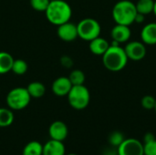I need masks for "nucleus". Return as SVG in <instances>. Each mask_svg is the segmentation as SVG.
Returning a JSON list of instances; mask_svg holds the SVG:
<instances>
[{"label": "nucleus", "instance_id": "20e7f679", "mask_svg": "<svg viewBox=\"0 0 156 155\" xmlns=\"http://www.w3.org/2000/svg\"><path fill=\"white\" fill-rule=\"evenodd\" d=\"M67 97L70 107L77 111L86 109L90 101V90L84 84L72 86Z\"/></svg>", "mask_w": 156, "mask_h": 155}, {"label": "nucleus", "instance_id": "7c9ffc66", "mask_svg": "<svg viewBox=\"0 0 156 155\" xmlns=\"http://www.w3.org/2000/svg\"><path fill=\"white\" fill-rule=\"evenodd\" d=\"M153 13L156 16V1H154V11H153Z\"/></svg>", "mask_w": 156, "mask_h": 155}, {"label": "nucleus", "instance_id": "2f4dec72", "mask_svg": "<svg viewBox=\"0 0 156 155\" xmlns=\"http://www.w3.org/2000/svg\"><path fill=\"white\" fill-rule=\"evenodd\" d=\"M65 155H78V154H76V153H69V154H65Z\"/></svg>", "mask_w": 156, "mask_h": 155}, {"label": "nucleus", "instance_id": "393cba45", "mask_svg": "<svg viewBox=\"0 0 156 155\" xmlns=\"http://www.w3.org/2000/svg\"><path fill=\"white\" fill-rule=\"evenodd\" d=\"M156 99L152 95H145L141 100V105L145 110H154L155 106Z\"/></svg>", "mask_w": 156, "mask_h": 155}, {"label": "nucleus", "instance_id": "f3484780", "mask_svg": "<svg viewBox=\"0 0 156 155\" xmlns=\"http://www.w3.org/2000/svg\"><path fill=\"white\" fill-rule=\"evenodd\" d=\"M13 62L14 58L8 52L0 51V75L11 71Z\"/></svg>", "mask_w": 156, "mask_h": 155}, {"label": "nucleus", "instance_id": "cd10ccee", "mask_svg": "<svg viewBox=\"0 0 156 155\" xmlns=\"http://www.w3.org/2000/svg\"><path fill=\"white\" fill-rule=\"evenodd\" d=\"M156 140V135H154L152 132H147L145 133L144 137V143H148V142H152Z\"/></svg>", "mask_w": 156, "mask_h": 155}, {"label": "nucleus", "instance_id": "ddd939ff", "mask_svg": "<svg viewBox=\"0 0 156 155\" xmlns=\"http://www.w3.org/2000/svg\"><path fill=\"white\" fill-rule=\"evenodd\" d=\"M66 148L63 142L50 139L43 145L42 155H65Z\"/></svg>", "mask_w": 156, "mask_h": 155}, {"label": "nucleus", "instance_id": "5701e85b", "mask_svg": "<svg viewBox=\"0 0 156 155\" xmlns=\"http://www.w3.org/2000/svg\"><path fill=\"white\" fill-rule=\"evenodd\" d=\"M125 140L124 135L121 132H112L109 136V143L112 147L118 148L120 144Z\"/></svg>", "mask_w": 156, "mask_h": 155}, {"label": "nucleus", "instance_id": "aec40b11", "mask_svg": "<svg viewBox=\"0 0 156 155\" xmlns=\"http://www.w3.org/2000/svg\"><path fill=\"white\" fill-rule=\"evenodd\" d=\"M135 6H136L138 13L146 16L148 14L153 13L154 1V0H138V2L135 4Z\"/></svg>", "mask_w": 156, "mask_h": 155}, {"label": "nucleus", "instance_id": "6ab92c4d", "mask_svg": "<svg viewBox=\"0 0 156 155\" xmlns=\"http://www.w3.org/2000/svg\"><path fill=\"white\" fill-rule=\"evenodd\" d=\"M14 113L9 108H0V128L10 126L14 122Z\"/></svg>", "mask_w": 156, "mask_h": 155}, {"label": "nucleus", "instance_id": "f03ea898", "mask_svg": "<svg viewBox=\"0 0 156 155\" xmlns=\"http://www.w3.org/2000/svg\"><path fill=\"white\" fill-rule=\"evenodd\" d=\"M128 57L124 48L121 46H112L110 44L107 51L102 55V63L104 67L113 72L123 69L128 63Z\"/></svg>", "mask_w": 156, "mask_h": 155}, {"label": "nucleus", "instance_id": "1a4fd4ad", "mask_svg": "<svg viewBox=\"0 0 156 155\" xmlns=\"http://www.w3.org/2000/svg\"><path fill=\"white\" fill-rule=\"evenodd\" d=\"M57 34H58V37L61 40L66 41V42H71L75 40L77 37H79L77 25L69 21L58 26Z\"/></svg>", "mask_w": 156, "mask_h": 155}, {"label": "nucleus", "instance_id": "b1692460", "mask_svg": "<svg viewBox=\"0 0 156 155\" xmlns=\"http://www.w3.org/2000/svg\"><path fill=\"white\" fill-rule=\"evenodd\" d=\"M49 3L50 0H30L31 7L38 12H45Z\"/></svg>", "mask_w": 156, "mask_h": 155}, {"label": "nucleus", "instance_id": "39448f33", "mask_svg": "<svg viewBox=\"0 0 156 155\" xmlns=\"http://www.w3.org/2000/svg\"><path fill=\"white\" fill-rule=\"evenodd\" d=\"M6 104L12 111H21L28 106L31 100L27 88L16 87L12 89L6 95Z\"/></svg>", "mask_w": 156, "mask_h": 155}, {"label": "nucleus", "instance_id": "a878e982", "mask_svg": "<svg viewBox=\"0 0 156 155\" xmlns=\"http://www.w3.org/2000/svg\"><path fill=\"white\" fill-rule=\"evenodd\" d=\"M144 155H156V140L144 143Z\"/></svg>", "mask_w": 156, "mask_h": 155}, {"label": "nucleus", "instance_id": "473e14b6", "mask_svg": "<svg viewBox=\"0 0 156 155\" xmlns=\"http://www.w3.org/2000/svg\"><path fill=\"white\" fill-rule=\"evenodd\" d=\"M154 111H155V112H156V102H155V106H154Z\"/></svg>", "mask_w": 156, "mask_h": 155}, {"label": "nucleus", "instance_id": "a211bd4d", "mask_svg": "<svg viewBox=\"0 0 156 155\" xmlns=\"http://www.w3.org/2000/svg\"><path fill=\"white\" fill-rule=\"evenodd\" d=\"M43 154V145L37 141H31L27 143L23 151L22 155H42Z\"/></svg>", "mask_w": 156, "mask_h": 155}, {"label": "nucleus", "instance_id": "c756f323", "mask_svg": "<svg viewBox=\"0 0 156 155\" xmlns=\"http://www.w3.org/2000/svg\"><path fill=\"white\" fill-rule=\"evenodd\" d=\"M114 147H112L110 149L105 150L104 152V155H118V152H117V148L114 150Z\"/></svg>", "mask_w": 156, "mask_h": 155}, {"label": "nucleus", "instance_id": "72a5a7b5", "mask_svg": "<svg viewBox=\"0 0 156 155\" xmlns=\"http://www.w3.org/2000/svg\"><path fill=\"white\" fill-rule=\"evenodd\" d=\"M50 1H52V0H50Z\"/></svg>", "mask_w": 156, "mask_h": 155}, {"label": "nucleus", "instance_id": "9d476101", "mask_svg": "<svg viewBox=\"0 0 156 155\" xmlns=\"http://www.w3.org/2000/svg\"><path fill=\"white\" fill-rule=\"evenodd\" d=\"M69 134V129L65 122L61 121H56L52 122L48 128V135L50 139L63 142L67 139Z\"/></svg>", "mask_w": 156, "mask_h": 155}, {"label": "nucleus", "instance_id": "0eeeda50", "mask_svg": "<svg viewBox=\"0 0 156 155\" xmlns=\"http://www.w3.org/2000/svg\"><path fill=\"white\" fill-rule=\"evenodd\" d=\"M118 155H144V143L135 139H125L117 148Z\"/></svg>", "mask_w": 156, "mask_h": 155}, {"label": "nucleus", "instance_id": "f257e3e1", "mask_svg": "<svg viewBox=\"0 0 156 155\" xmlns=\"http://www.w3.org/2000/svg\"><path fill=\"white\" fill-rule=\"evenodd\" d=\"M45 14L48 22L58 26L70 20L72 9L69 3L64 0H52L46 9Z\"/></svg>", "mask_w": 156, "mask_h": 155}, {"label": "nucleus", "instance_id": "9b49d317", "mask_svg": "<svg viewBox=\"0 0 156 155\" xmlns=\"http://www.w3.org/2000/svg\"><path fill=\"white\" fill-rule=\"evenodd\" d=\"M132 36V31L130 26L116 24L111 30V37L112 40L118 42L119 44L126 43Z\"/></svg>", "mask_w": 156, "mask_h": 155}, {"label": "nucleus", "instance_id": "bb28decb", "mask_svg": "<svg viewBox=\"0 0 156 155\" xmlns=\"http://www.w3.org/2000/svg\"><path fill=\"white\" fill-rule=\"evenodd\" d=\"M60 62L65 68H71L73 66V60L69 56H63L60 59Z\"/></svg>", "mask_w": 156, "mask_h": 155}, {"label": "nucleus", "instance_id": "4be33fe9", "mask_svg": "<svg viewBox=\"0 0 156 155\" xmlns=\"http://www.w3.org/2000/svg\"><path fill=\"white\" fill-rule=\"evenodd\" d=\"M69 79L73 86L83 85L85 82V74L80 69H74L70 72Z\"/></svg>", "mask_w": 156, "mask_h": 155}, {"label": "nucleus", "instance_id": "f8f14e48", "mask_svg": "<svg viewBox=\"0 0 156 155\" xmlns=\"http://www.w3.org/2000/svg\"><path fill=\"white\" fill-rule=\"evenodd\" d=\"M72 86L69 77H59L53 81L52 91L58 97H65L69 94Z\"/></svg>", "mask_w": 156, "mask_h": 155}, {"label": "nucleus", "instance_id": "6e6552de", "mask_svg": "<svg viewBox=\"0 0 156 155\" xmlns=\"http://www.w3.org/2000/svg\"><path fill=\"white\" fill-rule=\"evenodd\" d=\"M130 60L140 61L146 56V47L142 41H131L123 48Z\"/></svg>", "mask_w": 156, "mask_h": 155}, {"label": "nucleus", "instance_id": "7ed1b4c3", "mask_svg": "<svg viewBox=\"0 0 156 155\" xmlns=\"http://www.w3.org/2000/svg\"><path fill=\"white\" fill-rule=\"evenodd\" d=\"M136 15L135 4L130 0L118 1L112 8V18L116 24L131 26L134 23Z\"/></svg>", "mask_w": 156, "mask_h": 155}, {"label": "nucleus", "instance_id": "2eb2a0df", "mask_svg": "<svg viewBox=\"0 0 156 155\" xmlns=\"http://www.w3.org/2000/svg\"><path fill=\"white\" fill-rule=\"evenodd\" d=\"M110 47V43L103 37H98L90 41V50L96 56H102Z\"/></svg>", "mask_w": 156, "mask_h": 155}, {"label": "nucleus", "instance_id": "412c9836", "mask_svg": "<svg viewBox=\"0 0 156 155\" xmlns=\"http://www.w3.org/2000/svg\"><path fill=\"white\" fill-rule=\"evenodd\" d=\"M27 69H28L27 63L24 59L18 58V59H14L11 71H13L16 75L22 76L27 71Z\"/></svg>", "mask_w": 156, "mask_h": 155}, {"label": "nucleus", "instance_id": "4468645a", "mask_svg": "<svg viewBox=\"0 0 156 155\" xmlns=\"http://www.w3.org/2000/svg\"><path fill=\"white\" fill-rule=\"evenodd\" d=\"M142 42L146 45L156 44V23L152 22L145 25L141 31Z\"/></svg>", "mask_w": 156, "mask_h": 155}, {"label": "nucleus", "instance_id": "c85d7f7f", "mask_svg": "<svg viewBox=\"0 0 156 155\" xmlns=\"http://www.w3.org/2000/svg\"><path fill=\"white\" fill-rule=\"evenodd\" d=\"M144 20H145V16L137 12V15H136V16H135V19H134V23L142 24V23L144 22Z\"/></svg>", "mask_w": 156, "mask_h": 155}, {"label": "nucleus", "instance_id": "dca6fc26", "mask_svg": "<svg viewBox=\"0 0 156 155\" xmlns=\"http://www.w3.org/2000/svg\"><path fill=\"white\" fill-rule=\"evenodd\" d=\"M27 90L31 96V98L39 99L44 96L46 93V87L43 83L39 81H33L29 83L27 87Z\"/></svg>", "mask_w": 156, "mask_h": 155}, {"label": "nucleus", "instance_id": "423d86ee", "mask_svg": "<svg viewBox=\"0 0 156 155\" xmlns=\"http://www.w3.org/2000/svg\"><path fill=\"white\" fill-rule=\"evenodd\" d=\"M77 29L79 37L89 42L100 37L101 32V26L100 23L96 19L90 17L80 20L77 25Z\"/></svg>", "mask_w": 156, "mask_h": 155}]
</instances>
